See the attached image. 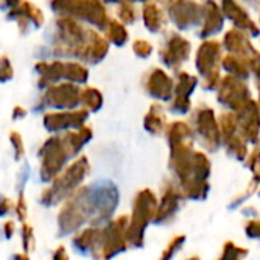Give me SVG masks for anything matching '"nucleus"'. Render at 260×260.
I'll list each match as a JSON object with an SVG mask.
<instances>
[{
    "label": "nucleus",
    "instance_id": "nucleus-13",
    "mask_svg": "<svg viewBox=\"0 0 260 260\" xmlns=\"http://www.w3.org/2000/svg\"><path fill=\"white\" fill-rule=\"evenodd\" d=\"M172 79L161 70V69H152L146 79H145V90L149 96L155 99L168 101L172 94Z\"/></svg>",
    "mask_w": 260,
    "mask_h": 260
},
{
    "label": "nucleus",
    "instance_id": "nucleus-16",
    "mask_svg": "<svg viewBox=\"0 0 260 260\" xmlns=\"http://www.w3.org/2000/svg\"><path fill=\"white\" fill-rule=\"evenodd\" d=\"M101 236H102V227H87L79 230L75 238H73V247L82 253H91L94 254L99 248L101 244Z\"/></svg>",
    "mask_w": 260,
    "mask_h": 260
},
{
    "label": "nucleus",
    "instance_id": "nucleus-27",
    "mask_svg": "<svg viewBox=\"0 0 260 260\" xmlns=\"http://www.w3.org/2000/svg\"><path fill=\"white\" fill-rule=\"evenodd\" d=\"M21 247H23V253H30L35 248V235H34V229L27 224L23 222L21 224Z\"/></svg>",
    "mask_w": 260,
    "mask_h": 260
},
{
    "label": "nucleus",
    "instance_id": "nucleus-5",
    "mask_svg": "<svg viewBox=\"0 0 260 260\" xmlns=\"http://www.w3.org/2000/svg\"><path fill=\"white\" fill-rule=\"evenodd\" d=\"M50 8L59 14L72 17L78 21H85L102 30L110 23V15L102 2L98 0H70V2H52Z\"/></svg>",
    "mask_w": 260,
    "mask_h": 260
},
{
    "label": "nucleus",
    "instance_id": "nucleus-2",
    "mask_svg": "<svg viewBox=\"0 0 260 260\" xmlns=\"http://www.w3.org/2000/svg\"><path fill=\"white\" fill-rule=\"evenodd\" d=\"M90 174V161L85 155L76 157L67 168L58 174L50 184L41 192L40 203L46 207H53L70 198Z\"/></svg>",
    "mask_w": 260,
    "mask_h": 260
},
{
    "label": "nucleus",
    "instance_id": "nucleus-15",
    "mask_svg": "<svg viewBox=\"0 0 260 260\" xmlns=\"http://www.w3.org/2000/svg\"><path fill=\"white\" fill-rule=\"evenodd\" d=\"M62 143L72 157H76L79 154V151L93 139V128L90 125H84L79 129H73V131H66L64 134H61Z\"/></svg>",
    "mask_w": 260,
    "mask_h": 260
},
{
    "label": "nucleus",
    "instance_id": "nucleus-20",
    "mask_svg": "<svg viewBox=\"0 0 260 260\" xmlns=\"http://www.w3.org/2000/svg\"><path fill=\"white\" fill-rule=\"evenodd\" d=\"M81 105L84 107V110H87L88 113H96L102 108L104 105V94L99 88L96 87H90L85 85L84 88H81Z\"/></svg>",
    "mask_w": 260,
    "mask_h": 260
},
{
    "label": "nucleus",
    "instance_id": "nucleus-24",
    "mask_svg": "<svg viewBox=\"0 0 260 260\" xmlns=\"http://www.w3.org/2000/svg\"><path fill=\"white\" fill-rule=\"evenodd\" d=\"M108 43H113L114 46L120 47L128 41V30L125 27V24H122L119 20H110L108 26L105 27V35Z\"/></svg>",
    "mask_w": 260,
    "mask_h": 260
},
{
    "label": "nucleus",
    "instance_id": "nucleus-12",
    "mask_svg": "<svg viewBox=\"0 0 260 260\" xmlns=\"http://www.w3.org/2000/svg\"><path fill=\"white\" fill-rule=\"evenodd\" d=\"M189 52L190 44L184 38L180 35H171L160 52V56L168 67H177L178 64L184 62V59L189 56Z\"/></svg>",
    "mask_w": 260,
    "mask_h": 260
},
{
    "label": "nucleus",
    "instance_id": "nucleus-10",
    "mask_svg": "<svg viewBox=\"0 0 260 260\" xmlns=\"http://www.w3.org/2000/svg\"><path fill=\"white\" fill-rule=\"evenodd\" d=\"M2 6L9 8L6 11V18L17 21L21 34H26L29 30V26L41 27L44 24L43 11L30 2H12V3L9 2Z\"/></svg>",
    "mask_w": 260,
    "mask_h": 260
},
{
    "label": "nucleus",
    "instance_id": "nucleus-7",
    "mask_svg": "<svg viewBox=\"0 0 260 260\" xmlns=\"http://www.w3.org/2000/svg\"><path fill=\"white\" fill-rule=\"evenodd\" d=\"M129 218L122 215L116 219H111L105 227H102V236L98 251L93 254L96 260H111L117 254L123 253L128 247L126 230Z\"/></svg>",
    "mask_w": 260,
    "mask_h": 260
},
{
    "label": "nucleus",
    "instance_id": "nucleus-39",
    "mask_svg": "<svg viewBox=\"0 0 260 260\" xmlns=\"http://www.w3.org/2000/svg\"><path fill=\"white\" fill-rule=\"evenodd\" d=\"M190 260H198V259H195V257H193V259H190Z\"/></svg>",
    "mask_w": 260,
    "mask_h": 260
},
{
    "label": "nucleus",
    "instance_id": "nucleus-37",
    "mask_svg": "<svg viewBox=\"0 0 260 260\" xmlns=\"http://www.w3.org/2000/svg\"><path fill=\"white\" fill-rule=\"evenodd\" d=\"M26 114H27V111H26V108H24V107H21V105H15V107L12 108V114H11V117H12V120H18V119L26 117Z\"/></svg>",
    "mask_w": 260,
    "mask_h": 260
},
{
    "label": "nucleus",
    "instance_id": "nucleus-21",
    "mask_svg": "<svg viewBox=\"0 0 260 260\" xmlns=\"http://www.w3.org/2000/svg\"><path fill=\"white\" fill-rule=\"evenodd\" d=\"M64 79L72 84H85L88 81V69L78 61H64Z\"/></svg>",
    "mask_w": 260,
    "mask_h": 260
},
{
    "label": "nucleus",
    "instance_id": "nucleus-25",
    "mask_svg": "<svg viewBox=\"0 0 260 260\" xmlns=\"http://www.w3.org/2000/svg\"><path fill=\"white\" fill-rule=\"evenodd\" d=\"M213 116L210 111H203L200 113V120H198V128H200V133L206 137V139H210V140H215L216 142V137H218V133H216V128H215V123H213Z\"/></svg>",
    "mask_w": 260,
    "mask_h": 260
},
{
    "label": "nucleus",
    "instance_id": "nucleus-19",
    "mask_svg": "<svg viewBox=\"0 0 260 260\" xmlns=\"http://www.w3.org/2000/svg\"><path fill=\"white\" fill-rule=\"evenodd\" d=\"M195 5H189V3H172L169 14L171 18L174 20V23H177V26L180 27H187L190 26V23L195 21V12L192 11Z\"/></svg>",
    "mask_w": 260,
    "mask_h": 260
},
{
    "label": "nucleus",
    "instance_id": "nucleus-1",
    "mask_svg": "<svg viewBox=\"0 0 260 260\" xmlns=\"http://www.w3.org/2000/svg\"><path fill=\"white\" fill-rule=\"evenodd\" d=\"M52 50L56 55L73 56L88 64H99L108 55L110 43L98 30L84 26L72 17L59 15L55 20Z\"/></svg>",
    "mask_w": 260,
    "mask_h": 260
},
{
    "label": "nucleus",
    "instance_id": "nucleus-22",
    "mask_svg": "<svg viewBox=\"0 0 260 260\" xmlns=\"http://www.w3.org/2000/svg\"><path fill=\"white\" fill-rule=\"evenodd\" d=\"M219 53V47L216 43H207L203 46V49L200 50L198 55V69L200 72H203L204 75H209L215 66V59L218 58Z\"/></svg>",
    "mask_w": 260,
    "mask_h": 260
},
{
    "label": "nucleus",
    "instance_id": "nucleus-4",
    "mask_svg": "<svg viewBox=\"0 0 260 260\" xmlns=\"http://www.w3.org/2000/svg\"><path fill=\"white\" fill-rule=\"evenodd\" d=\"M157 198L152 190L143 189L136 195L134 206H133V215L128 222L126 230V241L128 245L133 247H142L145 239V230L148 224L155 218L157 212Z\"/></svg>",
    "mask_w": 260,
    "mask_h": 260
},
{
    "label": "nucleus",
    "instance_id": "nucleus-28",
    "mask_svg": "<svg viewBox=\"0 0 260 260\" xmlns=\"http://www.w3.org/2000/svg\"><path fill=\"white\" fill-rule=\"evenodd\" d=\"M9 143L12 146V152H14V160L20 161L24 155V142L20 136L18 131H11L9 133Z\"/></svg>",
    "mask_w": 260,
    "mask_h": 260
},
{
    "label": "nucleus",
    "instance_id": "nucleus-17",
    "mask_svg": "<svg viewBox=\"0 0 260 260\" xmlns=\"http://www.w3.org/2000/svg\"><path fill=\"white\" fill-rule=\"evenodd\" d=\"M178 193L174 189H168L161 198V203L157 206V212H155V222H165L168 218H171L175 210L178 209Z\"/></svg>",
    "mask_w": 260,
    "mask_h": 260
},
{
    "label": "nucleus",
    "instance_id": "nucleus-18",
    "mask_svg": "<svg viewBox=\"0 0 260 260\" xmlns=\"http://www.w3.org/2000/svg\"><path fill=\"white\" fill-rule=\"evenodd\" d=\"M145 26L151 32H158L165 26V14L157 3H145L142 8Z\"/></svg>",
    "mask_w": 260,
    "mask_h": 260
},
{
    "label": "nucleus",
    "instance_id": "nucleus-35",
    "mask_svg": "<svg viewBox=\"0 0 260 260\" xmlns=\"http://www.w3.org/2000/svg\"><path fill=\"white\" fill-rule=\"evenodd\" d=\"M52 260H69V253L64 245H58L53 253H52Z\"/></svg>",
    "mask_w": 260,
    "mask_h": 260
},
{
    "label": "nucleus",
    "instance_id": "nucleus-26",
    "mask_svg": "<svg viewBox=\"0 0 260 260\" xmlns=\"http://www.w3.org/2000/svg\"><path fill=\"white\" fill-rule=\"evenodd\" d=\"M116 14L122 24H131L137 20V11L133 3H120Z\"/></svg>",
    "mask_w": 260,
    "mask_h": 260
},
{
    "label": "nucleus",
    "instance_id": "nucleus-33",
    "mask_svg": "<svg viewBox=\"0 0 260 260\" xmlns=\"http://www.w3.org/2000/svg\"><path fill=\"white\" fill-rule=\"evenodd\" d=\"M14 206H15V204H14L8 197H5L3 193H0V218L9 215V213L14 210Z\"/></svg>",
    "mask_w": 260,
    "mask_h": 260
},
{
    "label": "nucleus",
    "instance_id": "nucleus-3",
    "mask_svg": "<svg viewBox=\"0 0 260 260\" xmlns=\"http://www.w3.org/2000/svg\"><path fill=\"white\" fill-rule=\"evenodd\" d=\"M84 190L88 222L93 224V227H99V224L107 221L110 222L119 204V189L116 184L111 181H101L84 186Z\"/></svg>",
    "mask_w": 260,
    "mask_h": 260
},
{
    "label": "nucleus",
    "instance_id": "nucleus-31",
    "mask_svg": "<svg viewBox=\"0 0 260 260\" xmlns=\"http://www.w3.org/2000/svg\"><path fill=\"white\" fill-rule=\"evenodd\" d=\"M133 50L139 58H148L152 53V44L146 40H136L133 43Z\"/></svg>",
    "mask_w": 260,
    "mask_h": 260
},
{
    "label": "nucleus",
    "instance_id": "nucleus-9",
    "mask_svg": "<svg viewBox=\"0 0 260 260\" xmlns=\"http://www.w3.org/2000/svg\"><path fill=\"white\" fill-rule=\"evenodd\" d=\"M81 104V87L72 82H58L47 87L41 96V105L61 110L72 111Z\"/></svg>",
    "mask_w": 260,
    "mask_h": 260
},
{
    "label": "nucleus",
    "instance_id": "nucleus-6",
    "mask_svg": "<svg viewBox=\"0 0 260 260\" xmlns=\"http://www.w3.org/2000/svg\"><path fill=\"white\" fill-rule=\"evenodd\" d=\"M40 157V178L44 183H50L58 174L62 172L70 155L62 143L61 134L50 136L44 140L38 149Z\"/></svg>",
    "mask_w": 260,
    "mask_h": 260
},
{
    "label": "nucleus",
    "instance_id": "nucleus-34",
    "mask_svg": "<svg viewBox=\"0 0 260 260\" xmlns=\"http://www.w3.org/2000/svg\"><path fill=\"white\" fill-rule=\"evenodd\" d=\"M239 253H245V250L236 248L233 245H227L225 253H224V257L221 260H239L241 257H244V256H239Z\"/></svg>",
    "mask_w": 260,
    "mask_h": 260
},
{
    "label": "nucleus",
    "instance_id": "nucleus-30",
    "mask_svg": "<svg viewBox=\"0 0 260 260\" xmlns=\"http://www.w3.org/2000/svg\"><path fill=\"white\" fill-rule=\"evenodd\" d=\"M14 212L17 215V219L23 224L26 222L27 219V203H26V197L23 193V190L18 193V198H17V203L14 206Z\"/></svg>",
    "mask_w": 260,
    "mask_h": 260
},
{
    "label": "nucleus",
    "instance_id": "nucleus-8",
    "mask_svg": "<svg viewBox=\"0 0 260 260\" xmlns=\"http://www.w3.org/2000/svg\"><path fill=\"white\" fill-rule=\"evenodd\" d=\"M85 222H88V213L85 207V192L81 186L70 198H67L58 213L59 235L66 236L78 232Z\"/></svg>",
    "mask_w": 260,
    "mask_h": 260
},
{
    "label": "nucleus",
    "instance_id": "nucleus-36",
    "mask_svg": "<svg viewBox=\"0 0 260 260\" xmlns=\"http://www.w3.org/2000/svg\"><path fill=\"white\" fill-rule=\"evenodd\" d=\"M3 235H5V238L6 239H11L12 236H14V233H15V222L12 221V219H8V221H5V224H3Z\"/></svg>",
    "mask_w": 260,
    "mask_h": 260
},
{
    "label": "nucleus",
    "instance_id": "nucleus-23",
    "mask_svg": "<svg viewBox=\"0 0 260 260\" xmlns=\"http://www.w3.org/2000/svg\"><path fill=\"white\" fill-rule=\"evenodd\" d=\"M143 126L151 134H160L163 131V128H165V114H163V108L160 105H157V104L151 105L148 114L145 116Z\"/></svg>",
    "mask_w": 260,
    "mask_h": 260
},
{
    "label": "nucleus",
    "instance_id": "nucleus-32",
    "mask_svg": "<svg viewBox=\"0 0 260 260\" xmlns=\"http://www.w3.org/2000/svg\"><path fill=\"white\" fill-rule=\"evenodd\" d=\"M183 242H184V236H178V238H175L169 245H168V248L163 251V254H161V259L160 260H171L174 257V254L180 250V247L183 245Z\"/></svg>",
    "mask_w": 260,
    "mask_h": 260
},
{
    "label": "nucleus",
    "instance_id": "nucleus-11",
    "mask_svg": "<svg viewBox=\"0 0 260 260\" xmlns=\"http://www.w3.org/2000/svg\"><path fill=\"white\" fill-rule=\"evenodd\" d=\"M88 119L87 110H72V111H49L43 116V126L47 133L73 131L85 125Z\"/></svg>",
    "mask_w": 260,
    "mask_h": 260
},
{
    "label": "nucleus",
    "instance_id": "nucleus-38",
    "mask_svg": "<svg viewBox=\"0 0 260 260\" xmlns=\"http://www.w3.org/2000/svg\"><path fill=\"white\" fill-rule=\"evenodd\" d=\"M12 260H30V256L27 253H17V254H14Z\"/></svg>",
    "mask_w": 260,
    "mask_h": 260
},
{
    "label": "nucleus",
    "instance_id": "nucleus-14",
    "mask_svg": "<svg viewBox=\"0 0 260 260\" xmlns=\"http://www.w3.org/2000/svg\"><path fill=\"white\" fill-rule=\"evenodd\" d=\"M38 75V87L47 88L53 84H58L64 79V61L52 59V61H38L34 66Z\"/></svg>",
    "mask_w": 260,
    "mask_h": 260
},
{
    "label": "nucleus",
    "instance_id": "nucleus-29",
    "mask_svg": "<svg viewBox=\"0 0 260 260\" xmlns=\"http://www.w3.org/2000/svg\"><path fill=\"white\" fill-rule=\"evenodd\" d=\"M14 78V67L8 55L0 56V84H5Z\"/></svg>",
    "mask_w": 260,
    "mask_h": 260
}]
</instances>
